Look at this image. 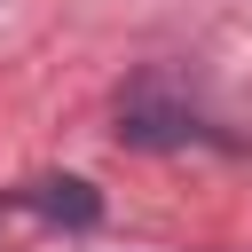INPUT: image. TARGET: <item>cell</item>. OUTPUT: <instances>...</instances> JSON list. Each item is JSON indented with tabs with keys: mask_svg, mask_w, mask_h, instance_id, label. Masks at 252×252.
I'll list each match as a JSON object with an SVG mask.
<instances>
[{
	"mask_svg": "<svg viewBox=\"0 0 252 252\" xmlns=\"http://www.w3.org/2000/svg\"><path fill=\"white\" fill-rule=\"evenodd\" d=\"M32 205H39V213H47V220H71V228H87V220H94V213H102V205H94V189H87V181H39V189H32Z\"/></svg>",
	"mask_w": 252,
	"mask_h": 252,
	"instance_id": "6da1fadb",
	"label": "cell"
}]
</instances>
